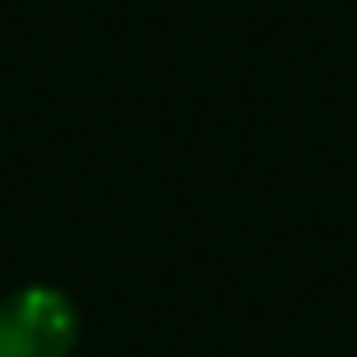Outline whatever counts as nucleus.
I'll list each match as a JSON object with an SVG mask.
<instances>
[{
	"label": "nucleus",
	"mask_w": 357,
	"mask_h": 357,
	"mask_svg": "<svg viewBox=\"0 0 357 357\" xmlns=\"http://www.w3.org/2000/svg\"><path fill=\"white\" fill-rule=\"evenodd\" d=\"M80 311L55 286H22L0 298V357H72Z\"/></svg>",
	"instance_id": "1"
}]
</instances>
